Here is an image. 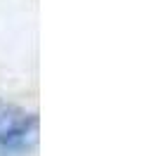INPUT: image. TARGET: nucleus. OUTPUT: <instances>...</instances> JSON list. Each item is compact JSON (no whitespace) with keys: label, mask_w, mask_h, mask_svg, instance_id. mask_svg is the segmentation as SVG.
I'll return each mask as SVG.
<instances>
[{"label":"nucleus","mask_w":158,"mask_h":156,"mask_svg":"<svg viewBox=\"0 0 158 156\" xmlns=\"http://www.w3.org/2000/svg\"><path fill=\"white\" fill-rule=\"evenodd\" d=\"M28 128H31V121L21 111L0 106V144L2 147H19V144H24L26 135H28Z\"/></svg>","instance_id":"nucleus-1"}]
</instances>
